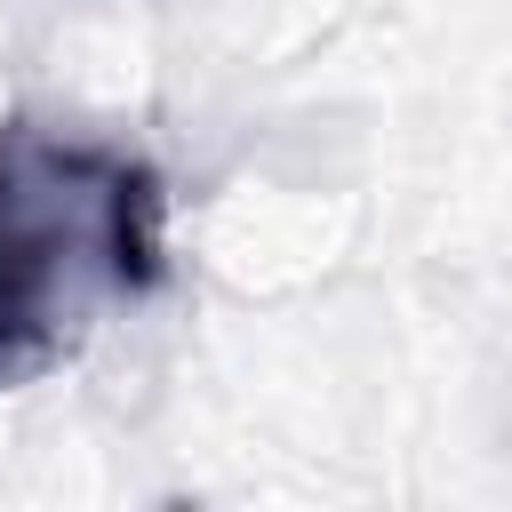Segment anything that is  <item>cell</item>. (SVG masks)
<instances>
[{"label":"cell","mask_w":512,"mask_h":512,"mask_svg":"<svg viewBox=\"0 0 512 512\" xmlns=\"http://www.w3.org/2000/svg\"><path fill=\"white\" fill-rule=\"evenodd\" d=\"M160 176L128 152L0 128V384L40 376L112 296L160 280Z\"/></svg>","instance_id":"obj_1"}]
</instances>
